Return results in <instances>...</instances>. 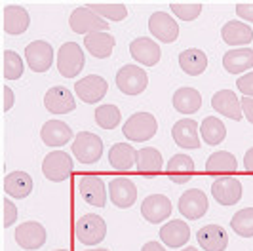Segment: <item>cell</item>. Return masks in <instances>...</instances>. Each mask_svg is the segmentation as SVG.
<instances>
[{
  "mask_svg": "<svg viewBox=\"0 0 253 251\" xmlns=\"http://www.w3.org/2000/svg\"><path fill=\"white\" fill-rule=\"evenodd\" d=\"M17 221V208L10 198H4V226H12Z\"/></svg>",
  "mask_w": 253,
  "mask_h": 251,
  "instance_id": "cell-42",
  "label": "cell"
},
{
  "mask_svg": "<svg viewBox=\"0 0 253 251\" xmlns=\"http://www.w3.org/2000/svg\"><path fill=\"white\" fill-rule=\"evenodd\" d=\"M69 25H71L73 33L84 35V37H88L91 33H107V29H109L107 21L101 19L97 13L91 12L88 6L76 8L69 17Z\"/></svg>",
  "mask_w": 253,
  "mask_h": 251,
  "instance_id": "cell-4",
  "label": "cell"
},
{
  "mask_svg": "<svg viewBox=\"0 0 253 251\" xmlns=\"http://www.w3.org/2000/svg\"><path fill=\"white\" fill-rule=\"evenodd\" d=\"M230 226L238 236L253 238V208H244L236 211L230 219Z\"/></svg>",
  "mask_w": 253,
  "mask_h": 251,
  "instance_id": "cell-36",
  "label": "cell"
},
{
  "mask_svg": "<svg viewBox=\"0 0 253 251\" xmlns=\"http://www.w3.org/2000/svg\"><path fill=\"white\" fill-rule=\"evenodd\" d=\"M84 46L93 57L107 59L114 50V37L109 33H91L84 38Z\"/></svg>",
  "mask_w": 253,
  "mask_h": 251,
  "instance_id": "cell-31",
  "label": "cell"
},
{
  "mask_svg": "<svg viewBox=\"0 0 253 251\" xmlns=\"http://www.w3.org/2000/svg\"><path fill=\"white\" fill-rule=\"evenodd\" d=\"M198 246L204 251H225L228 246V236L225 228L219 225H206L196 234Z\"/></svg>",
  "mask_w": 253,
  "mask_h": 251,
  "instance_id": "cell-21",
  "label": "cell"
},
{
  "mask_svg": "<svg viewBox=\"0 0 253 251\" xmlns=\"http://www.w3.org/2000/svg\"><path fill=\"white\" fill-rule=\"evenodd\" d=\"M25 59L31 71L35 73H46L53 63V48L50 42L46 40H35L27 44L25 48Z\"/></svg>",
  "mask_w": 253,
  "mask_h": 251,
  "instance_id": "cell-9",
  "label": "cell"
},
{
  "mask_svg": "<svg viewBox=\"0 0 253 251\" xmlns=\"http://www.w3.org/2000/svg\"><path fill=\"white\" fill-rule=\"evenodd\" d=\"M78 190H80V196L88 202L89 206L103 208L107 204V187L99 175H93V173L84 175L78 183Z\"/></svg>",
  "mask_w": 253,
  "mask_h": 251,
  "instance_id": "cell-16",
  "label": "cell"
},
{
  "mask_svg": "<svg viewBox=\"0 0 253 251\" xmlns=\"http://www.w3.org/2000/svg\"><path fill=\"white\" fill-rule=\"evenodd\" d=\"M4 190L8 196H12L15 200L27 198L33 190V177L25 171H12L4 179Z\"/></svg>",
  "mask_w": 253,
  "mask_h": 251,
  "instance_id": "cell-28",
  "label": "cell"
},
{
  "mask_svg": "<svg viewBox=\"0 0 253 251\" xmlns=\"http://www.w3.org/2000/svg\"><path fill=\"white\" fill-rule=\"evenodd\" d=\"M221 37L228 46H244L246 48V44H250L253 40V31L252 27L246 25L244 21L234 19V21H228L223 25Z\"/></svg>",
  "mask_w": 253,
  "mask_h": 251,
  "instance_id": "cell-27",
  "label": "cell"
},
{
  "mask_svg": "<svg viewBox=\"0 0 253 251\" xmlns=\"http://www.w3.org/2000/svg\"><path fill=\"white\" fill-rule=\"evenodd\" d=\"M73 169H75L73 158L65 151H51L50 154H46L42 162V173L48 181H53V183H61L65 179H69Z\"/></svg>",
  "mask_w": 253,
  "mask_h": 251,
  "instance_id": "cell-5",
  "label": "cell"
},
{
  "mask_svg": "<svg viewBox=\"0 0 253 251\" xmlns=\"http://www.w3.org/2000/svg\"><path fill=\"white\" fill-rule=\"evenodd\" d=\"M211 107L219 114L227 116L230 120H242V116H244V113H242V101L230 89H219L217 93H213Z\"/></svg>",
  "mask_w": 253,
  "mask_h": 251,
  "instance_id": "cell-20",
  "label": "cell"
},
{
  "mask_svg": "<svg viewBox=\"0 0 253 251\" xmlns=\"http://www.w3.org/2000/svg\"><path fill=\"white\" fill-rule=\"evenodd\" d=\"M84 69V51L76 42H65L57 51V71L65 78H75Z\"/></svg>",
  "mask_w": 253,
  "mask_h": 251,
  "instance_id": "cell-6",
  "label": "cell"
},
{
  "mask_svg": "<svg viewBox=\"0 0 253 251\" xmlns=\"http://www.w3.org/2000/svg\"><path fill=\"white\" fill-rule=\"evenodd\" d=\"M75 234L84 246H97L107 236V223L95 213L82 215L75 225Z\"/></svg>",
  "mask_w": 253,
  "mask_h": 251,
  "instance_id": "cell-1",
  "label": "cell"
},
{
  "mask_svg": "<svg viewBox=\"0 0 253 251\" xmlns=\"http://www.w3.org/2000/svg\"><path fill=\"white\" fill-rule=\"evenodd\" d=\"M242 181L236 177H219L211 185V194L221 206H234L242 198Z\"/></svg>",
  "mask_w": 253,
  "mask_h": 251,
  "instance_id": "cell-14",
  "label": "cell"
},
{
  "mask_svg": "<svg viewBox=\"0 0 253 251\" xmlns=\"http://www.w3.org/2000/svg\"><path fill=\"white\" fill-rule=\"evenodd\" d=\"M141 215L145 217V221H149L152 225L164 223L166 219L171 215V202L164 194L147 196L141 204Z\"/></svg>",
  "mask_w": 253,
  "mask_h": 251,
  "instance_id": "cell-15",
  "label": "cell"
},
{
  "mask_svg": "<svg viewBox=\"0 0 253 251\" xmlns=\"http://www.w3.org/2000/svg\"><path fill=\"white\" fill-rule=\"evenodd\" d=\"M75 89H76V95L84 101V103L95 105V103H99L107 95L109 84H107V80L103 76L89 75V76H84L82 80H78Z\"/></svg>",
  "mask_w": 253,
  "mask_h": 251,
  "instance_id": "cell-12",
  "label": "cell"
},
{
  "mask_svg": "<svg viewBox=\"0 0 253 251\" xmlns=\"http://www.w3.org/2000/svg\"><path fill=\"white\" fill-rule=\"evenodd\" d=\"M223 67L230 75H240L253 67V50L252 48H236L223 55Z\"/></svg>",
  "mask_w": 253,
  "mask_h": 251,
  "instance_id": "cell-29",
  "label": "cell"
},
{
  "mask_svg": "<svg viewBox=\"0 0 253 251\" xmlns=\"http://www.w3.org/2000/svg\"><path fill=\"white\" fill-rule=\"evenodd\" d=\"M44 107L51 114H67L76 109V99L71 89H67L65 86H53L44 95Z\"/></svg>",
  "mask_w": 253,
  "mask_h": 251,
  "instance_id": "cell-17",
  "label": "cell"
},
{
  "mask_svg": "<svg viewBox=\"0 0 253 251\" xmlns=\"http://www.w3.org/2000/svg\"><path fill=\"white\" fill-rule=\"evenodd\" d=\"M171 135L181 149H187V151L200 149V135H198V122L196 120L183 118V120L175 122L173 129H171Z\"/></svg>",
  "mask_w": 253,
  "mask_h": 251,
  "instance_id": "cell-19",
  "label": "cell"
},
{
  "mask_svg": "<svg viewBox=\"0 0 253 251\" xmlns=\"http://www.w3.org/2000/svg\"><path fill=\"white\" fill-rule=\"evenodd\" d=\"M244 169L253 173V147L246 152V156H244Z\"/></svg>",
  "mask_w": 253,
  "mask_h": 251,
  "instance_id": "cell-46",
  "label": "cell"
},
{
  "mask_svg": "<svg viewBox=\"0 0 253 251\" xmlns=\"http://www.w3.org/2000/svg\"><path fill=\"white\" fill-rule=\"evenodd\" d=\"M190 238V228L185 221L173 219L160 228V240L168 248H183Z\"/></svg>",
  "mask_w": 253,
  "mask_h": 251,
  "instance_id": "cell-25",
  "label": "cell"
},
{
  "mask_svg": "<svg viewBox=\"0 0 253 251\" xmlns=\"http://www.w3.org/2000/svg\"><path fill=\"white\" fill-rule=\"evenodd\" d=\"M46 238H48L46 228L37 221H27L15 228V242L23 250H40L46 244Z\"/></svg>",
  "mask_w": 253,
  "mask_h": 251,
  "instance_id": "cell-11",
  "label": "cell"
},
{
  "mask_svg": "<svg viewBox=\"0 0 253 251\" xmlns=\"http://www.w3.org/2000/svg\"><path fill=\"white\" fill-rule=\"evenodd\" d=\"M200 135L202 139L208 143V145H219V143H223L225 137H227V127L225 124L215 118V116H208V118H204L202 124H200Z\"/></svg>",
  "mask_w": 253,
  "mask_h": 251,
  "instance_id": "cell-35",
  "label": "cell"
},
{
  "mask_svg": "<svg viewBox=\"0 0 253 251\" xmlns=\"http://www.w3.org/2000/svg\"><path fill=\"white\" fill-rule=\"evenodd\" d=\"M179 67L183 69L185 75L190 76H198L202 75L208 67V57L202 50H196V48H189V50L181 51L179 55Z\"/></svg>",
  "mask_w": 253,
  "mask_h": 251,
  "instance_id": "cell-32",
  "label": "cell"
},
{
  "mask_svg": "<svg viewBox=\"0 0 253 251\" xmlns=\"http://www.w3.org/2000/svg\"><path fill=\"white\" fill-rule=\"evenodd\" d=\"M120 120H122V114L114 105H99L95 109V122L103 129H114L120 124Z\"/></svg>",
  "mask_w": 253,
  "mask_h": 251,
  "instance_id": "cell-37",
  "label": "cell"
},
{
  "mask_svg": "<svg viewBox=\"0 0 253 251\" xmlns=\"http://www.w3.org/2000/svg\"><path fill=\"white\" fill-rule=\"evenodd\" d=\"M236 88L240 89L244 97H253V71L236 80Z\"/></svg>",
  "mask_w": 253,
  "mask_h": 251,
  "instance_id": "cell-41",
  "label": "cell"
},
{
  "mask_svg": "<svg viewBox=\"0 0 253 251\" xmlns=\"http://www.w3.org/2000/svg\"><path fill=\"white\" fill-rule=\"evenodd\" d=\"M53 251H69V250H53Z\"/></svg>",
  "mask_w": 253,
  "mask_h": 251,
  "instance_id": "cell-50",
  "label": "cell"
},
{
  "mask_svg": "<svg viewBox=\"0 0 253 251\" xmlns=\"http://www.w3.org/2000/svg\"><path fill=\"white\" fill-rule=\"evenodd\" d=\"M76 160L82 164H95L103 156V141L91 131H80L71 147Z\"/></svg>",
  "mask_w": 253,
  "mask_h": 251,
  "instance_id": "cell-2",
  "label": "cell"
},
{
  "mask_svg": "<svg viewBox=\"0 0 253 251\" xmlns=\"http://www.w3.org/2000/svg\"><path fill=\"white\" fill-rule=\"evenodd\" d=\"M164 167V158H162L160 151H156L154 147H145V149L137 151V166H135V169L139 173H152L154 175V173H160Z\"/></svg>",
  "mask_w": 253,
  "mask_h": 251,
  "instance_id": "cell-33",
  "label": "cell"
},
{
  "mask_svg": "<svg viewBox=\"0 0 253 251\" xmlns=\"http://www.w3.org/2000/svg\"><path fill=\"white\" fill-rule=\"evenodd\" d=\"M149 31L154 38H158L160 42H173L179 37V25L177 21L166 12H154L149 17Z\"/></svg>",
  "mask_w": 253,
  "mask_h": 251,
  "instance_id": "cell-13",
  "label": "cell"
},
{
  "mask_svg": "<svg viewBox=\"0 0 253 251\" xmlns=\"http://www.w3.org/2000/svg\"><path fill=\"white\" fill-rule=\"evenodd\" d=\"M109 162L116 171H129L137 166V151L127 143H116L109 151Z\"/></svg>",
  "mask_w": 253,
  "mask_h": 251,
  "instance_id": "cell-26",
  "label": "cell"
},
{
  "mask_svg": "<svg viewBox=\"0 0 253 251\" xmlns=\"http://www.w3.org/2000/svg\"><path fill=\"white\" fill-rule=\"evenodd\" d=\"M109 198L116 208H131L137 200V187L131 179L114 177L109 181Z\"/></svg>",
  "mask_w": 253,
  "mask_h": 251,
  "instance_id": "cell-10",
  "label": "cell"
},
{
  "mask_svg": "<svg viewBox=\"0 0 253 251\" xmlns=\"http://www.w3.org/2000/svg\"><path fill=\"white\" fill-rule=\"evenodd\" d=\"M31 25V15L23 6H6L4 8V31L8 35H23Z\"/></svg>",
  "mask_w": 253,
  "mask_h": 251,
  "instance_id": "cell-24",
  "label": "cell"
},
{
  "mask_svg": "<svg viewBox=\"0 0 253 251\" xmlns=\"http://www.w3.org/2000/svg\"><path fill=\"white\" fill-rule=\"evenodd\" d=\"M13 103H15V95H13L12 88L6 86V88H4V111H6V113L12 109Z\"/></svg>",
  "mask_w": 253,
  "mask_h": 251,
  "instance_id": "cell-45",
  "label": "cell"
},
{
  "mask_svg": "<svg viewBox=\"0 0 253 251\" xmlns=\"http://www.w3.org/2000/svg\"><path fill=\"white\" fill-rule=\"evenodd\" d=\"M166 173L169 177V181L183 185L189 183L192 175H194V160L190 158L189 154H175L168 160L166 166Z\"/></svg>",
  "mask_w": 253,
  "mask_h": 251,
  "instance_id": "cell-23",
  "label": "cell"
},
{
  "mask_svg": "<svg viewBox=\"0 0 253 251\" xmlns=\"http://www.w3.org/2000/svg\"><path fill=\"white\" fill-rule=\"evenodd\" d=\"M129 53H131V57L137 63H141V65H145V67H154L156 63L160 61L162 50H160V46H158L152 38L139 37L129 44Z\"/></svg>",
  "mask_w": 253,
  "mask_h": 251,
  "instance_id": "cell-18",
  "label": "cell"
},
{
  "mask_svg": "<svg viewBox=\"0 0 253 251\" xmlns=\"http://www.w3.org/2000/svg\"><path fill=\"white\" fill-rule=\"evenodd\" d=\"M23 75V61L13 50L4 51V78L6 80H19Z\"/></svg>",
  "mask_w": 253,
  "mask_h": 251,
  "instance_id": "cell-39",
  "label": "cell"
},
{
  "mask_svg": "<svg viewBox=\"0 0 253 251\" xmlns=\"http://www.w3.org/2000/svg\"><path fill=\"white\" fill-rule=\"evenodd\" d=\"M179 251H198L196 248H183V250H179Z\"/></svg>",
  "mask_w": 253,
  "mask_h": 251,
  "instance_id": "cell-48",
  "label": "cell"
},
{
  "mask_svg": "<svg viewBox=\"0 0 253 251\" xmlns=\"http://www.w3.org/2000/svg\"><path fill=\"white\" fill-rule=\"evenodd\" d=\"M116 86L126 95H139L149 86V76L137 65H124L116 73Z\"/></svg>",
  "mask_w": 253,
  "mask_h": 251,
  "instance_id": "cell-7",
  "label": "cell"
},
{
  "mask_svg": "<svg viewBox=\"0 0 253 251\" xmlns=\"http://www.w3.org/2000/svg\"><path fill=\"white\" fill-rule=\"evenodd\" d=\"M88 8L105 21H122L127 17V8L124 4H89Z\"/></svg>",
  "mask_w": 253,
  "mask_h": 251,
  "instance_id": "cell-38",
  "label": "cell"
},
{
  "mask_svg": "<svg viewBox=\"0 0 253 251\" xmlns=\"http://www.w3.org/2000/svg\"><path fill=\"white\" fill-rule=\"evenodd\" d=\"M173 107L181 114H194L202 107V95L194 88H179L173 93Z\"/></svg>",
  "mask_w": 253,
  "mask_h": 251,
  "instance_id": "cell-30",
  "label": "cell"
},
{
  "mask_svg": "<svg viewBox=\"0 0 253 251\" xmlns=\"http://www.w3.org/2000/svg\"><path fill=\"white\" fill-rule=\"evenodd\" d=\"M242 113L253 124V97H242Z\"/></svg>",
  "mask_w": 253,
  "mask_h": 251,
  "instance_id": "cell-44",
  "label": "cell"
},
{
  "mask_svg": "<svg viewBox=\"0 0 253 251\" xmlns=\"http://www.w3.org/2000/svg\"><path fill=\"white\" fill-rule=\"evenodd\" d=\"M86 251H109V250H105V248H95V250H86Z\"/></svg>",
  "mask_w": 253,
  "mask_h": 251,
  "instance_id": "cell-49",
  "label": "cell"
},
{
  "mask_svg": "<svg viewBox=\"0 0 253 251\" xmlns=\"http://www.w3.org/2000/svg\"><path fill=\"white\" fill-rule=\"evenodd\" d=\"M236 13L244 21L253 23V2H244V4H236Z\"/></svg>",
  "mask_w": 253,
  "mask_h": 251,
  "instance_id": "cell-43",
  "label": "cell"
},
{
  "mask_svg": "<svg viewBox=\"0 0 253 251\" xmlns=\"http://www.w3.org/2000/svg\"><path fill=\"white\" fill-rule=\"evenodd\" d=\"M156 129H158V122L151 113L131 114L122 127L124 135L129 141H137V143H143V141H149L151 137H154Z\"/></svg>",
  "mask_w": 253,
  "mask_h": 251,
  "instance_id": "cell-3",
  "label": "cell"
},
{
  "mask_svg": "<svg viewBox=\"0 0 253 251\" xmlns=\"http://www.w3.org/2000/svg\"><path fill=\"white\" fill-rule=\"evenodd\" d=\"M208 208H210L208 196L200 188H189L179 198V211L185 219H190V221L202 219L206 211H208Z\"/></svg>",
  "mask_w": 253,
  "mask_h": 251,
  "instance_id": "cell-8",
  "label": "cell"
},
{
  "mask_svg": "<svg viewBox=\"0 0 253 251\" xmlns=\"http://www.w3.org/2000/svg\"><path fill=\"white\" fill-rule=\"evenodd\" d=\"M73 129L71 126L61 122V120H48L40 129V137L48 147H63L73 139Z\"/></svg>",
  "mask_w": 253,
  "mask_h": 251,
  "instance_id": "cell-22",
  "label": "cell"
},
{
  "mask_svg": "<svg viewBox=\"0 0 253 251\" xmlns=\"http://www.w3.org/2000/svg\"><path fill=\"white\" fill-rule=\"evenodd\" d=\"M171 13H175L179 19H183V21H192V19H196L200 12H202V4L200 2H173L171 6Z\"/></svg>",
  "mask_w": 253,
  "mask_h": 251,
  "instance_id": "cell-40",
  "label": "cell"
},
{
  "mask_svg": "<svg viewBox=\"0 0 253 251\" xmlns=\"http://www.w3.org/2000/svg\"><path fill=\"white\" fill-rule=\"evenodd\" d=\"M141 251H166V250H164V246L158 244V242H147V244L141 248Z\"/></svg>",
  "mask_w": 253,
  "mask_h": 251,
  "instance_id": "cell-47",
  "label": "cell"
},
{
  "mask_svg": "<svg viewBox=\"0 0 253 251\" xmlns=\"http://www.w3.org/2000/svg\"><path fill=\"white\" fill-rule=\"evenodd\" d=\"M236 169H238L236 156L230 154L228 151L213 152L206 162V171L208 173H234Z\"/></svg>",
  "mask_w": 253,
  "mask_h": 251,
  "instance_id": "cell-34",
  "label": "cell"
}]
</instances>
